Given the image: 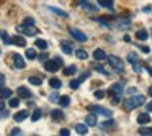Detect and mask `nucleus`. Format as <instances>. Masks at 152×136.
I'll list each match as a JSON object with an SVG mask.
<instances>
[{
	"mask_svg": "<svg viewBox=\"0 0 152 136\" xmlns=\"http://www.w3.org/2000/svg\"><path fill=\"white\" fill-rule=\"evenodd\" d=\"M145 103V97L144 95H132L131 99H128L124 102V108L126 110H134L136 107H141Z\"/></svg>",
	"mask_w": 152,
	"mask_h": 136,
	"instance_id": "nucleus-1",
	"label": "nucleus"
},
{
	"mask_svg": "<svg viewBox=\"0 0 152 136\" xmlns=\"http://www.w3.org/2000/svg\"><path fill=\"white\" fill-rule=\"evenodd\" d=\"M17 30L20 31V33H23L25 36H34V35L38 33V30L34 28V25H26V23H21Z\"/></svg>",
	"mask_w": 152,
	"mask_h": 136,
	"instance_id": "nucleus-2",
	"label": "nucleus"
},
{
	"mask_svg": "<svg viewBox=\"0 0 152 136\" xmlns=\"http://www.w3.org/2000/svg\"><path fill=\"white\" fill-rule=\"evenodd\" d=\"M69 33H70V36H72L75 41H79V43H87V41H88L87 35H85V33H82V31H80L79 28H70Z\"/></svg>",
	"mask_w": 152,
	"mask_h": 136,
	"instance_id": "nucleus-3",
	"label": "nucleus"
},
{
	"mask_svg": "<svg viewBox=\"0 0 152 136\" xmlns=\"http://www.w3.org/2000/svg\"><path fill=\"white\" fill-rule=\"evenodd\" d=\"M108 64L116 71V72H123V61L119 59L118 56H108Z\"/></svg>",
	"mask_w": 152,
	"mask_h": 136,
	"instance_id": "nucleus-4",
	"label": "nucleus"
},
{
	"mask_svg": "<svg viewBox=\"0 0 152 136\" xmlns=\"http://www.w3.org/2000/svg\"><path fill=\"white\" fill-rule=\"evenodd\" d=\"M88 108H90V112H92V113H95V115H103V116H108V118L113 115V113H111V110H108V108H103V107L90 105Z\"/></svg>",
	"mask_w": 152,
	"mask_h": 136,
	"instance_id": "nucleus-5",
	"label": "nucleus"
},
{
	"mask_svg": "<svg viewBox=\"0 0 152 136\" xmlns=\"http://www.w3.org/2000/svg\"><path fill=\"white\" fill-rule=\"evenodd\" d=\"M110 92L113 93V95H121V93H124V82H116L113 84L111 87H110Z\"/></svg>",
	"mask_w": 152,
	"mask_h": 136,
	"instance_id": "nucleus-6",
	"label": "nucleus"
},
{
	"mask_svg": "<svg viewBox=\"0 0 152 136\" xmlns=\"http://www.w3.org/2000/svg\"><path fill=\"white\" fill-rule=\"evenodd\" d=\"M44 69L49 71V72H57V71L61 69V66L56 62V61H44Z\"/></svg>",
	"mask_w": 152,
	"mask_h": 136,
	"instance_id": "nucleus-7",
	"label": "nucleus"
},
{
	"mask_svg": "<svg viewBox=\"0 0 152 136\" xmlns=\"http://www.w3.org/2000/svg\"><path fill=\"white\" fill-rule=\"evenodd\" d=\"M13 64L15 69H25V59L21 57V54H13Z\"/></svg>",
	"mask_w": 152,
	"mask_h": 136,
	"instance_id": "nucleus-8",
	"label": "nucleus"
},
{
	"mask_svg": "<svg viewBox=\"0 0 152 136\" xmlns=\"http://www.w3.org/2000/svg\"><path fill=\"white\" fill-rule=\"evenodd\" d=\"M79 5L82 8H85V10H88V12H96V5H92L90 0H79Z\"/></svg>",
	"mask_w": 152,
	"mask_h": 136,
	"instance_id": "nucleus-9",
	"label": "nucleus"
},
{
	"mask_svg": "<svg viewBox=\"0 0 152 136\" xmlns=\"http://www.w3.org/2000/svg\"><path fill=\"white\" fill-rule=\"evenodd\" d=\"M12 44H15V46H26V40H25V36H13L12 38Z\"/></svg>",
	"mask_w": 152,
	"mask_h": 136,
	"instance_id": "nucleus-10",
	"label": "nucleus"
},
{
	"mask_svg": "<svg viewBox=\"0 0 152 136\" xmlns=\"http://www.w3.org/2000/svg\"><path fill=\"white\" fill-rule=\"evenodd\" d=\"M17 93H18V97H20V99H30V97H31V92L26 89V87H18Z\"/></svg>",
	"mask_w": 152,
	"mask_h": 136,
	"instance_id": "nucleus-11",
	"label": "nucleus"
},
{
	"mask_svg": "<svg viewBox=\"0 0 152 136\" xmlns=\"http://www.w3.org/2000/svg\"><path fill=\"white\" fill-rule=\"evenodd\" d=\"M93 57H95L96 61H105L108 59V56H106V53L103 49H95L93 51Z\"/></svg>",
	"mask_w": 152,
	"mask_h": 136,
	"instance_id": "nucleus-12",
	"label": "nucleus"
},
{
	"mask_svg": "<svg viewBox=\"0 0 152 136\" xmlns=\"http://www.w3.org/2000/svg\"><path fill=\"white\" fill-rule=\"evenodd\" d=\"M149 121H151V116H149V113H141V115L137 116V123H139L141 126L147 125Z\"/></svg>",
	"mask_w": 152,
	"mask_h": 136,
	"instance_id": "nucleus-13",
	"label": "nucleus"
},
{
	"mask_svg": "<svg viewBox=\"0 0 152 136\" xmlns=\"http://www.w3.org/2000/svg\"><path fill=\"white\" fill-rule=\"evenodd\" d=\"M51 118H53L54 121L64 120V112H62V110H53V112H51Z\"/></svg>",
	"mask_w": 152,
	"mask_h": 136,
	"instance_id": "nucleus-14",
	"label": "nucleus"
},
{
	"mask_svg": "<svg viewBox=\"0 0 152 136\" xmlns=\"http://www.w3.org/2000/svg\"><path fill=\"white\" fill-rule=\"evenodd\" d=\"M12 95H13V92H12L10 89H5V87H2V89H0V100L10 99Z\"/></svg>",
	"mask_w": 152,
	"mask_h": 136,
	"instance_id": "nucleus-15",
	"label": "nucleus"
},
{
	"mask_svg": "<svg viewBox=\"0 0 152 136\" xmlns=\"http://www.w3.org/2000/svg\"><path fill=\"white\" fill-rule=\"evenodd\" d=\"M75 131L79 133V135H87V133H88V125H82V123H79V125H75Z\"/></svg>",
	"mask_w": 152,
	"mask_h": 136,
	"instance_id": "nucleus-16",
	"label": "nucleus"
},
{
	"mask_svg": "<svg viewBox=\"0 0 152 136\" xmlns=\"http://www.w3.org/2000/svg\"><path fill=\"white\" fill-rule=\"evenodd\" d=\"M96 2H98L100 7L108 8V10H111V8H113V4H115V0H96Z\"/></svg>",
	"mask_w": 152,
	"mask_h": 136,
	"instance_id": "nucleus-17",
	"label": "nucleus"
},
{
	"mask_svg": "<svg viewBox=\"0 0 152 136\" xmlns=\"http://www.w3.org/2000/svg\"><path fill=\"white\" fill-rule=\"evenodd\" d=\"M15 121H23V120H26L28 118V112L26 110H21V112H17L15 113Z\"/></svg>",
	"mask_w": 152,
	"mask_h": 136,
	"instance_id": "nucleus-18",
	"label": "nucleus"
},
{
	"mask_svg": "<svg viewBox=\"0 0 152 136\" xmlns=\"http://www.w3.org/2000/svg\"><path fill=\"white\" fill-rule=\"evenodd\" d=\"M49 10L53 12V13H56L57 17H62V18H67V17H69V15H67V12L61 10V8H56V7H49Z\"/></svg>",
	"mask_w": 152,
	"mask_h": 136,
	"instance_id": "nucleus-19",
	"label": "nucleus"
},
{
	"mask_svg": "<svg viewBox=\"0 0 152 136\" xmlns=\"http://www.w3.org/2000/svg\"><path fill=\"white\" fill-rule=\"evenodd\" d=\"M25 54H26V59H30V61H33V59H36V57H38V53L33 49V48H28Z\"/></svg>",
	"mask_w": 152,
	"mask_h": 136,
	"instance_id": "nucleus-20",
	"label": "nucleus"
},
{
	"mask_svg": "<svg viewBox=\"0 0 152 136\" xmlns=\"http://www.w3.org/2000/svg\"><path fill=\"white\" fill-rule=\"evenodd\" d=\"M49 85L53 87V89H61L62 82H61V79H57V77H53V79H49Z\"/></svg>",
	"mask_w": 152,
	"mask_h": 136,
	"instance_id": "nucleus-21",
	"label": "nucleus"
},
{
	"mask_svg": "<svg viewBox=\"0 0 152 136\" xmlns=\"http://www.w3.org/2000/svg\"><path fill=\"white\" fill-rule=\"evenodd\" d=\"M136 38H137V40H141V41H145L149 38V33L145 30H139L137 33H136Z\"/></svg>",
	"mask_w": 152,
	"mask_h": 136,
	"instance_id": "nucleus-22",
	"label": "nucleus"
},
{
	"mask_svg": "<svg viewBox=\"0 0 152 136\" xmlns=\"http://www.w3.org/2000/svg\"><path fill=\"white\" fill-rule=\"evenodd\" d=\"M34 44H36V48H39V49H48V41H44V40H41V38H38L36 41H34Z\"/></svg>",
	"mask_w": 152,
	"mask_h": 136,
	"instance_id": "nucleus-23",
	"label": "nucleus"
},
{
	"mask_svg": "<svg viewBox=\"0 0 152 136\" xmlns=\"http://www.w3.org/2000/svg\"><path fill=\"white\" fill-rule=\"evenodd\" d=\"M85 123H87L88 126H96V116H95V113L87 116V118H85Z\"/></svg>",
	"mask_w": 152,
	"mask_h": 136,
	"instance_id": "nucleus-24",
	"label": "nucleus"
},
{
	"mask_svg": "<svg viewBox=\"0 0 152 136\" xmlns=\"http://www.w3.org/2000/svg\"><path fill=\"white\" fill-rule=\"evenodd\" d=\"M77 72V66H67L66 69H64V74H66V76H74V74Z\"/></svg>",
	"mask_w": 152,
	"mask_h": 136,
	"instance_id": "nucleus-25",
	"label": "nucleus"
},
{
	"mask_svg": "<svg viewBox=\"0 0 152 136\" xmlns=\"http://www.w3.org/2000/svg\"><path fill=\"white\" fill-rule=\"evenodd\" d=\"M0 36H2V40H4L5 44H12V36H8L7 31H0Z\"/></svg>",
	"mask_w": 152,
	"mask_h": 136,
	"instance_id": "nucleus-26",
	"label": "nucleus"
},
{
	"mask_svg": "<svg viewBox=\"0 0 152 136\" xmlns=\"http://www.w3.org/2000/svg\"><path fill=\"white\" fill-rule=\"evenodd\" d=\"M41 116H43V112H41L39 108H36V110L33 112V115H31V120H33V121H38Z\"/></svg>",
	"mask_w": 152,
	"mask_h": 136,
	"instance_id": "nucleus-27",
	"label": "nucleus"
},
{
	"mask_svg": "<svg viewBox=\"0 0 152 136\" xmlns=\"http://www.w3.org/2000/svg\"><path fill=\"white\" fill-rule=\"evenodd\" d=\"M75 56L79 57V59H87V57H88V54H87V51H83V49H77L75 51Z\"/></svg>",
	"mask_w": 152,
	"mask_h": 136,
	"instance_id": "nucleus-28",
	"label": "nucleus"
},
{
	"mask_svg": "<svg viewBox=\"0 0 152 136\" xmlns=\"http://www.w3.org/2000/svg\"><path fill=\"white\" fill-rule=\"evenodd\" d=\"M69 103H70V99L67 95H64V97H61V99H59V105L61 107H69Z\"/></svg>",
	"mask_w": 152,
	"mask_h": 136,
	"instance_id": "nucleus-29",
	"label": "nucleus"
},
{
	"mask_svg": "<svg viewBox=\"0 0 152 136\" xmlns=\"http://www.w3.org/2000/svg\"><path fill=\"white\" fill-rule=\"evenodd\" d=\"M28 80H30V84H33V85H38V87H39L41 84H43V80H41L39 77H34V76H31Z\"/></svg>",
	"mask_w": 152,
	"mask_h": 136,
	"instance_id": "nucleus-30",
	"label": "nucleus"
},
{
	"mask_svg": "<svg viewBox=\"0 0 152 136\" xmlns=\"http://www.w3.org/2000/svg\"><path fill=\"white\" fill-rule=\"evenodd\" d=\"M8 100H10V102H8V105H10V107H18V105H20V99H15V97H10Z\"/></svg>",
	"mask_w": 152,
	"mask_h": 136,
	"instance_id": "nucleus-31",
	"label": "nucleus"
},
{
	"mask_svg": "<svg viewBox=\"0 0 152 136\" xmlns=\"http://www.w3.org/2000/svg\"><path fill=\"white\" fill-rule=\"evenodd\" d=\"M139 135H142V136L152 135V128H141V129H139Z\"/></svg>",
	"mask_w": 152,
	"mask_h": 136,
	"instance_id": "nucleus-32",
	"label": "nucleus"
},
{
	"mask_svg": "<svg viewBox=\"0 0 152 136\" xmlns=\"http://www.w3.org/2000/svg\"><path fill=\"white\" fill-rule=\"evenodd\" d=\"M128 61H129L131 64H134V62H139V61H137V56H136L134 53H129V56H128Z\"/></svg>",
	"mask_w": 152,
	"mask_h": 136,
	"instance_id": "nucleus-33",
	"label": "nucleus"
},
{
	"mask_svg": "<svg viewBox=\"0 0 152 136\" xmlns=\"http://www.w3.org/2000/svg\"><path fill=\"white\" fill-rule=\"evenodd\" d=\"M61 48H62V51H64V53H66V54H72V48H70L69 44L62 43V46H61Z\"/></svg>",
	"mask_w": 152,
	"mask_h": 136,
	"instance_id": "nucleus-34",
	"label": "nucleus"
},
{
	"mask_svg": "<svg viewBox=\"0 0 152 136\" xmlns=\"http://www.w3.org/2000/svg\"><path fill=\"white\" fill-rule=\"evenodd\" d=\"M80 82H82V80H80V79H74L72 82H70V89H79Z\"/></svg>",
	"mask_w": 152,
	"mask_h": 136,
	"instance_id": "nucleus-35",
	"label": "nucleus"
},
{
	"mask_svg": "<svg viewBox=\"0 0 152 136\" xmlns=\"http://www.w3.org/2000/svg\"><path fill=\"white\" fill-rule=\"evenodd\" d=\"M95 71H98V72H102V74H103V76H108V74H110V72H108V71H105V69H103V67H102V66H96V67H95Z\"/></svg>",
	"mask_w": 152,
	"mask_h": 136,
	"instance_id": "nucleus-36",
	"label": "nucleus"
},
{
	"mask_svg": "<svg viewBox=\"0 0 152 136\" xmlns=\"http://www.w3.org/2000/svg\"><path fill=\"white\" fill-rule=\"evenodd\" d=\"M10 135H12V136H18V135H21V129H20V128H13V129L10 131Z\"/></svg>",
	"mask_w": 152,
	"mask_h": 136,
	"instance_id": "nucleus-37",
	"label": "nucleus"
},
{
	"mask_svg": "<svg viewBox=\"0 0 152 136\" xmlns=\"http://www.w3.org/2000/svg\"><path fill=\"white\" fill-rule=\"evenodd\" d=\"M103 128H111V126H115V121L113 120H110V121H106V123H103Z\"/></svg>",
	"mask_w": 152,
	"mask_h": 136,
	"instance_id": "nucleus-38",
	"label": "nucleus"
},
{
	"mask_svg": "<svg viewBox=\"0 0 152 136\" xmlns=\"http://www.w3.org/2000/svg\"><path fill=\"white\" fill-rule=\"evenodd\" d=\"M132 67H134V72H141V71H142V67H141V64H139V62H134V64H132Z\"/></svg>",
	"mask_w": 152,
	"mask_h": 136,
	"instance_id": "nucleus-39",
	"label": "nucleus"
},
{
	"mask_svg": "<svg viewBox=\"0 0 152 136\" xmlns=\"http://www.w3.org/2000/svg\"><path fill=\"white\" fill-rule=\"evenodd\" d=\"M2 87H5V74L0 72V89H2Z\"/></svg>",
	"mask_w": 152,
	"mask_h": 136,
	"instance_id": "nucleus-40",
	"label": "nucleus"
},
{
	"mask_svg": "<svg viewBox=\"0 0 152 136\" xmlns=\"http://www.w3.org/2000/svg\"><path fill=\"white\" fill-rule=\"evenodd\" d=\"M59 135H61V136H69V135H70V131H69L67 128H62V129L59 131Z\"/></svg>",
	"mask_w": 152,
	"mask_h": 136,
	"instance_id": "nucleus-41",
	"label": "nucleus"
},
{
	"mask_svg": "<svg viewBox=\"0 0 152 136\" xmlns=\"http://www.w3.org/2000/svg\"><path fill=\"white\" fill-rule=\"evenodd\" d=\"M95 97H96V99H103V97H105V92H103V90H96Z\"/></svg>",
	"mask_w": 152,
	"mask_h": 136,
	"instance_id": "nucleus-42",
	"label": "nucleus"
},
{
	"mask_svg": "<svg viewBox=\"0 0 152 136\" xmlns=\"http://www.w3.org/2000/svg\"><path fill=\"white\" fill-rule=\"evenodd\" d=\"M54 61H56V62H57V64H59V66H61V67H62V66H64V61H62V57H54Z\"/></svg>",
	"mask_w": 152,
	"mask_h": 136,
	"instance_id": "nucleus-43",
	"label": "nucleus"
},
{
	"mask_svg": "<svg viewBox=\"0 0 152 136\" xmlns=\"http://www.w3.org/2000/svg\"><path fill=\"white\" fill-rule=\"evenodd\" d=\"M23 23H26V25H34V20H33V18H25Z\"/></svg>",
	"mask_w": 152,
	"mask_h": 136,
	"instance_id": "nucleus-44",
	"label": "nucleus"
},
{
	"mask_svg": "<svg viewBox=\"0 0 152 136\" xmlns=\"http://www.w3.org/2000/svg\"><path fill=\"white\" fill-rule=\"evenodd\" d=\"M49 100H51V102H57V100H59V97H57L56 93H53V95L49 97Z\"/></svg>",
	"mask_w": 152,
	"mask_h": 136,
	"instance_id": "nucleus-45",
	"label": "nucleus"
},
{
	"mask_svg": "<svg viewBox=\"0 0 152 136\" xmlns=\"http://www.w3.org/2000/svg\"><path fill=\"white\" fill-rule=\"evenodd\" d=\"M39 59L43 61V62H44V61H48V54H41V56H39Z\"/></svg>",
	"mask_w": 152,
	"mask_h": 136,
	"instance_id": "nucleus-46",
	"label": "nucleus"
},
{
	"mask_svg": "<svg viewBox=\"0 0 152 136\" xmlns=\"http://www.w3.org/2000/svg\"><path fill=\"white\" fill-rule=\"evenodd\" d=\"M145 108H147V112H152V102H149V103H147V107H145Z\"/></svg>",
	"mask_w": 152,
	"mask_h": 136,
	"instance_id": "nucleus-47",
	"label": "nucleus"
},
{
	"mask_svg": "<svg viewBox=\"0 0 152 136\" xmlns=\"http://www.w3.org/2000/svg\"><path fill=\"white\" fill-rule=\"evenodd\" d=\"M141 49H142V51H144V53H149V48H147V46H142V48H141Z\"/></svg>",
	"mask_w": 152,
	"mask_h": 136,
	"instance_id": "nucleus-48",
	"label": "nucleus"
},
{
	"mask_svg": "<svg viewBox=\"0 0 152 136\" xmlns=\"http://www.w3.org/2000/svg\"><path fill=\"white\" fill-rule=\"evenodd\" d=\"M4 108H5V103H4V102H0V112H2Z\"/></svg>",
	"mask_w": 152,
	"mask_h": 136,
	"instance_id": "nucleus-49",
	"label": "nucleus"
},
{
	"mask_svg": "<svg viewBox=\"0 0 152 136\" xmlns=\"http://www.w3.org/2000/svg\"><path fill=\"white\" fill-rule=\"evenodd\" d=\"M145 69H147V72H149V74H151V76H152V67H145Z\"/></svg>",
	"mask_w": 152,
	"mask_h": 136,
	"instance_id": "nucleus-50",
	"label": "nucleus"
},
{
	"mask_svg": "<svg viewBox=\"0 0 152 136\" xmlns=\"http://www.w3.org/2000/svg\"><path fill=\"white\" fill-rule=\"evenodd\" d=\"M147 92H149V95H151V97H152V85H151V87H149V90H147Z\"/></svg>",
	"mask_w": 152,
	"mask_h": 136,
	"instance_id": "nucleus-51",
	"label": "nucleus"
}]
</instances>
